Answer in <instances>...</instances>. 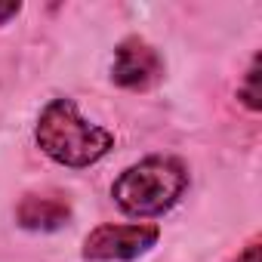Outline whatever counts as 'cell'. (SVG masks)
Masks as SVG:
<instances>
[{
	"label": "cell",
	"instance_id": "7",
	"mask_svg": "<svg viewBox=\"0 0 262 262\" xmlns=\"http://www.w3.org/2000/svg\"><path fill=\"white\" fill-rule=\"evenodd\" d=\"M231 262H259V234H253V237L237 250V256H234Z\"/></svg>",
	"mask_w": 262,
	"mask_h": 262
},
{
	"label": "cell",
	"instance_id": "5",
	"mask_svg": "<svg viewBox=\"0 0 262 262\" xmlns=\"http://www.w3.org/2000/svg\"><path fill=\"white\" fill-rule=\"evenodd\" d=\"M13 219L22 231L31 234H53L71 225L74 219V204L65 191L59 188H31L25 191L16 207H13Z\"/></svg>",
	"mask_w": 262,
	"mask_h": 262
},
{
	"label": "cell",
	"instance_id": "3",
	"mask_svg": "<svg viewBox=\"0 0 262 262\" xmlns=\"http://www.w3.org/2000/svg\"><path fill=\"white\" fill-rule=\"evenodd\" d=\"M161 241L158 222H99L80 241L83 262H136Z\"/></svg>",
	"mask_w": 262,
	"mask_h": 262
},
{
	"label": "cell",
	"instance_id": "8",
	"mask_svg": "<svg viewBox=\"0 0 262 262\" xmlns=\"http://www.w3.org/2000/svg\"><path fill=\"white\" fill-rule=\"evenodd\" d=\"M19 13H22V4H19V0H0V28L10 25Z\"/></svg>",
	"mask_w": 262,
	"mask_h": 262
},
{
	"label": "cell",
	"instance_id": "4",
	"mask_svg": "<svg viewBox=\"0 0 262 262\" xmlns=\"http://www.w3.org/2000/svg\"><path fill=\"white\" fill-rule=\"evenodd\" d=\"M167 77V59L164 53L145 40L142 34H126L114 43L108 80L123 93H151Z\"/></svg>",
	"mask_w": 262,
	"mask_h": 262
},
{
	"label": "cell",
	"instance_id": "1",
	"mask_svg": "<svg viewBox=\"0 0 262 262\" xmlns=\"http://www.w3.org/2000/svg\"><path fill=\"white\" fill-rule=\"evenodd\" d=\"M37 151L65 170H90L114 151V133L90 120L71 96H53L34 120Z\"/></svg>",
	"mask_w": 262,
	"mask_h": 262
},
{
	"label": "cell",
	"instance_id": "6",
	"mask_svg": "<svg viewBox=\"0 0 262 262\" xmlns=\"http://www.w3.org/2000/svg\"><path fill=\"white\" fill-rule=\"evenodd\" d=\"M259 53L250 56L241 80H237V102L250 111V114H259L262 111V86H259Z\"/></svg>",
	"mask_w": 262,
	"mask_h": 262
},
{
	"label": "cell",
	"instance_id": "2",
	"mask_svg": "<svg viewBox=\"0 0 262 262\" xmlns=\"http://www.w3.org/2000/svg\"><path fill=\"white\" fill-rule=\"evenodd\" d=\"M191 170L179 155H145L123 167L108 194L111 204L133 222H148L167 216L188 191Z\"/></svg>",
	"mask_w": 262,
	"mask_h": 262
}]
</instances>
